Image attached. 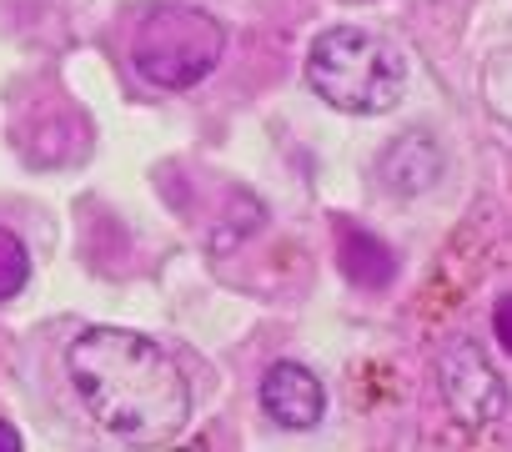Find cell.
I'll use <instances>...</instances> for the list:
<instances>
[{
    "label": "cell",
    "instance_id": "1",
    "mask_svg": "<svg viewBox=\"0 0 512 452\" xmlns=\"http://www.w3.org/2000/svg\"><path fill=\"white\" fill-rule=\"evenodd\" d=\"M66 372L86 412L126 442H166L191 417V382L176 357L126 327H91L71 342Z\"/></svg>",
    "mask_w": 512,
    "mask_h": 452
},
{
    "label": "cell",
    "instance_id": "2",
    "mask_svg": "<svg viewBox=\"0 0 512 452\" xmlns=\"http://www.w3.org/2000/svg\"><path fill=\"white\" fill-rule=\"evenodd\" d=\"M307 86L347 116H382L402 101L407 66L382 36L362 26H332L307 51Z\"/></svg>",
    "mask_w": 512,
    "mask_h": 452
},
{
    "label": "cell",
    "instance_id": "3",
    "mask_svg": "<svg viewBox=\"0 0 512 452\" xmlns=\"http://www.w3.org/2000/svg\"><path fill=\"white\" fill-rule=\"evenodd\" d=\"M226 31L201 6H151L131 36V66L161 91H186L216 71Z\"/></svg>",
    "mask_w": 512,
    "mask_h": 452
},
{
    "label": "cell",
    "instance_id": "4",
    "mask_svg": "<svg viewBox=\"0 0 512 452\" xmlns=\"http://www.w3.org/2000/svg\"><path fill=\"white\" fill-rule=\"evenodd\" d=\"M437 387H442V402L447 412L462 422V427H492L502 422L507 412V387L497 377V367L487 362V352L472 342V337H457L442 362H437Z\"/></svg>",
    "mask_w": 512,
    "mask_h": 452
},
{
    "label": "cell",
    "instance_id": "5",
    "mask_svg": "<svg viewBox=\"0 0 512 452\" xmlns=\"http://www.w3.org/2000/svg\"><path fill=\"white\" fill-rule=\"evenodd\" d=\"M262 412L277 427H287V432H307V427L322 422L327 392H322V382H317L312 367H302V362H272L262 372Z\"/></svg>",
    "mask_w": 512,
    "mask_h": 452
},
{
    "label": "cell",
    "instance_id": "6",
    "mask_svg": "<svg viewBox=\"0 0 512 452\" xmlns=\"http://www.w3.org/2000/svg\"><path fill=\"white\" fill-rule=\"evenodd\" d=\"M377 176L397 191V196H417V191H432L437 176H442V146L422 131H407L397 136L382 156H377Z\"/></svg>",
    "mask_w": 512,
    "mask_h": 452
},
{
    "label": "cell",
    "instance_id": "7",
    "mask_svg": "<svg viewBox=\"0 0 512 452\" xmlns=\"http://www.w3.org/2000/svg\"><path fill=\"white\" fill-rule=\"evenodd\" d=\"M337 262H342V272H347L357 287H387L392 272H397L392 252H387L372 232H362V226H342V252H337Z\"/></svg>",
    "mask_w": 512,
    "mask_h": 452
},
{
    "label": "cell",
    "instance_id": "8",
    "mask_svg": "<svg viewBox=\"0 0 512 452\" xmlns=\"http://www.w3.org/2000/svg\"><path fill=\"white\" fill-rule=\"evenodd\" d=\"M26 282H31V252H26V242L16 232L0 226V302L21 297Z\"/></svg>",
    "mask_w": 512,
    "mask_h": 452
},
{
    "label": "cell",
    "instance_id": "9",
    "mask_svg": "<svg viewBox=\"0 0 512 452\" xmlns=\"http://www.w3.org/2000/svg\"><path fill=\"white\" fill-rule=\"evenodd\" d=\"M492 327H497V342L512 352V292L497 297V307H492Z\"/></svg>",
    "mask_w": 512,
    "mask_h": 452
},
{
    "label": "cell",
    "instance_id": "10",
    "mask_svg": "<svg viewBox=\"0 0 512 452\" xmlns=\"http://www.w3.org/2000/svg\"><path fill=\"white\" fill-rule=\"evenodd\" d=\"M0 452H26V447H21V432H16L6 417H0Z\"/></svg>",
    "mask_w": 512,
    "mask_h": 452
}]
</instances>
